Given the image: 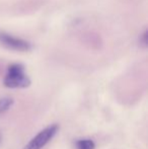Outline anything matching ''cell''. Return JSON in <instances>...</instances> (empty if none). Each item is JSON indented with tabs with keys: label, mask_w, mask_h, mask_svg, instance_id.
Segmentation results:
<instances>
[{
	"label": "cell",
	"mask_w": 148,
	"mask_h": 149,
	"mask_svg": "<svg viewBox=\"0 0 148 149\" xmlns=\"http://www.w3.org/2000/svg\"><path fill=\"white\" fill-rule=\"evenodd\" d=\"M3 83L8 88H26L30 86L31 79L26 75L24 65L14 63L8 67Z\"/></svg>",
	"instance_id": "obj_1"
},
{
	"label": "cell",
	"mask_w": 148,
	"mask_h": 149,
	"mask_svg": "<svg viewBox=\"0 0 148 149\" xmlns=\"http://www.w3.org/2000/svg\"><path fill=\"white\" fill-rule=\"evenodd\" d=\"M0 45L17 52H28L33 49V46L30 42L9 35L5 31H0Z\"/></svg>",
	"instance_id": "obj_2"
},
{
	"label": "cell",
	"mask_w": 148,
	"mask_h": 149,
	"mask_svg": "<svg viewBox=\"0 0 148 149\" xmlns=\"http://www.w3.org/2000/svg\"><path fill=\"white\" fill-rule=\"evenodd\" d=\"M58 125L54 124V125L48 126L44 130H42L37 136H35L28 145L24 147V149H42L45 147L50 141L54 138V136L57 134L58 132Z\"/></svg>",
	"instance_id": "obj_3"
},
{
	"label": "cell",
	"mask_w": 148,
	"mask_h": 149,
	"mask_svg": "<svg viewBox=\"0 0 148 149\" xmlns=\"http://www.w3.org/2000/svg\"><path fill=\"white\" fill-rule=\"evenodd\" d=\"M76 149H94L95 144L91 139H80L75 143Z\"/></svg>",
	"instance_id": "obj_4"
},
{
	"label": "cell",
	"mask_w": 148,
	"mask_h": 149,
	"mask_svg": "<svg viewBox=\"0 0 148 149\" xmlns=\"http://www.w3.org/2000/svg\"><path fill=\"white\" fill-rule=\"evenodd\" d=\"M13 104V100L10 97H2L0 98V115L8 111Z\"/></svg>",
	"instance_id": "obj_5"
},
{
	"label": "cell",
	"mask_w": 148,
	"mask_h": 149,
	"mask_svg": "<svg viewBox=\"0 0 148 149\" xmlns=\"http://www.w3.org/2000/svg\"><path fill=\"white\" fill-rule=\"evenodd\" d=\"M140 44L143 47L147 46V31H144L142 35L140 36Z\"/></svg>",
	"instance_id": "obj_6"
}]
</instances>
